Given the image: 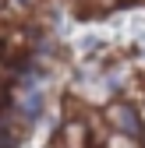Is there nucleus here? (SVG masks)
I'll return each instance as SVG.
<instances>
[{"instance_id": "f257e3e1", "label": "nucleus", "mask_w": 145, "mask_h": 148, "mask_svg": "<svg viewBox=\"0 0 145 148\" xmlns=\"http://www.w3.org/2000/svg\"><path fill=\"white\" fill-rule=\"evenodd\" d=\"M110 120L120 127V131H128L135 145H145V127H142V120H138V113L131 106H113L110 109Z\"/></svg>"}]
</instances>
